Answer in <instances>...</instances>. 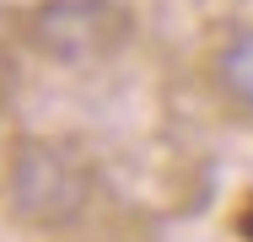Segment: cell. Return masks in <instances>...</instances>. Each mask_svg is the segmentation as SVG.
I'll return each instance as SVG.
<instances>
[{"label": "cell", "mask_w": 253, "mask_h": 242, "mask_svg": "<svg viewBox=\"0 0 253 242\" xmlns=\"http://www.w3.org/2000/svg\"><path fill=\"white\" fill-rule=\"evenodd\" d=\"M11 204L33 226H70L92 204V167L59 140H27L11 156Z\"/></svg>", "instance_id": "1"}, {"label": "cell", "mask_w": 253, "mask_h": 242, "mask_svg": "<svg viewBox=\"0 0 253 242\" xmlns=\"http://www.w3.org/2000/svg\"><path fill=\"white\" fill-rule=\"evenodd\" d=\"M22 33L54 65H102L129 43L135 22L119 0H43L27 11Z\"/></svg>", "instance_id": "2"}, {"label": "cell", "mask_w": 253, "mask_h": 242, "mask_svg": "<svg viewBox=\"0 0 253 242\" xmlns=\"http://www.w3.org/2000/svg\"><path fill=\"white\" fill-rule=\"evenodd\" d=\"M210 86H215V97L232 113L253 119V22L232 27L215 43V54H210Z\"/></svg>", "instance_id": "3"}]
</instances>
